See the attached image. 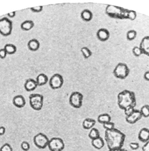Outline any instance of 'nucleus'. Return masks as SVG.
<instances>
[{
  "mask_svg": "<svg viewBox=\"0 0 149 151\" xmlns=\"http://www.w3.org/2000/svg\"><path fill=\"white\" fill-rule=\"evenodd\" d=\"M125 138L126 136L123 132L115 128L105 131V141L109 150L116 151L122 148Z\"/></svg>",
  "mask_w": 149,
  "mask_h": 151,
  "instance_id": "1",
  "label": "nucleus"
},
{
  "mask_svg": "<svg viewBox=\"0 0 149 151\" xmlns=\"http://www.w3.org/2000/svg\"><path fill=\"white\" fill-rule=\"evenodd\" d=\"M117 103L119 108L123 110L129 107L135 108L137 104L135 93L127 90L120 92L117 96Z\"/></svg>",
  "mask_w": 149,
  "mask_h": 151,
  "instance_id": "2",
  "label": "nucleus"
},
{
  "mask_svg": "<svg viewBox=\"0 0 149 151\" xmlns=\"http://www.w3.org/2000/svg\"><path fill=\"white\" fill-rule=\"evenodd\" d=\"M114 76L116 78L124 79L127 78L130 73L128 65L123 63H120L115 66L113 71Z\"/></svg>",
  "mask_w": 149,
  "mask_h": 151,
  "instance_id": "3",
  "label": "nucleus"
},
{
  "mask_svg": "<svg viewBox=\"0 0 149 151\" xmlns=\"http://www.w3.org/2000/svg\"><path fill=\"white\" fill-rule=\"evenodd\" d=\"M44 102V98L41 94L33 93L29 96L30 106L34 110L39 111L42 109Z\"/></svg>",
  "mask_w": 149,
  "mask_h": 151,
  "instance_id": "4",
  "label": "nucleus"
},
{
  "mask_svg": "<svg viewBox=\"0 0 149 151\" xmlns=\"http://www.w3.org/2000/svg\"><path fill=\"white\" fill-rule=\"evenodd\" d=\"M12 30L11 21L6 17L0 19V34L4 36H9L11 34Z\"/></svg>",
  "mask_w": 149,
  "mask_h": 151,
  "instance_id": "5",
  "label": "nucleus"
},
{
  "mask_svg": "<svg viewBox=\"0 0 149 151\" xmlns=\"http://www.w3.org/2000/svg\"><path fill=\"white\" fill-rule=\"evenodd\" d=\"M48 147L50 151H62L64 149L65 145L61 138L53 137L49 139Z\"/></svg>",
  "mask_w": 149,
  "mask_h": 151,
  "instance_id": "6",
  "label": "nucleus"
},
{
  "mask_svg": "<svg viewBox=\"0 0 149 151\" xmlns=\"http://www.w3.org/2000/svg\"><path fill=\"white\" fill-rule=\"evenodd\" d=\"M49 139L46 135L43 133H38L34 137V143L35 145L40 149H44L48 145Z\"/></svg>",
  "mask_w": 149,
  "mask_h": 151,
  "instance_id": "7",
  "label": "nucleus"
},
{
  "mask_svg": "<svg viewBox=\"0 0 149 151\" xmlns=\"http://www.w3.org/2000/svg\"><path fill=\"white\" fill-rule=\"evenodd\" d=\"M83 96L79 92H74L71 94L69 98V103L74 108L79 109L83 105Z\"/></svg>",
  "mask_w": 149,
  "mask_h": 151,
  "instance_id": "8",
  "label": "nucleus"
},
{
  "mask_svg": "<svg viewBox=\"0 0 149 151\" xmlns=\"http://www.w3.org/2000/svg\"><path fill=\"white\" fill-rule=\"evenodd\" d=\"M63 83V77L59 74L53 75L49 80V84L50 87L53 90L60 89Z\"/></svg>",
  "mask_w": 149,
  "mask_h": 151,
  "instance_id": "9",
  "label": "nucleus"
},
{
  "mask_svg": "<svg viewBox=\"0 0 149 151\" xmlns=\"http://www.w3.org/2000/svg\"><path fill=\"white\" fill-rule=\"evenodd\" d=\"M142 117L140 110H135L130 115L126 116V121L128 123L134 124L140 120Z\"/></svg>",
  "mask_w": 149,
  "mask_h": 151,
  "instance_id": "10",
  "label": "nucleus"
},
{
  "mask_svg": "<svg viewBox=\"0 0 149 151\" xmlns=\"http://www.w3.org/2000/svg\"><path fill=\"white\" fill-rule=\"evenodd\" d=\"M139 47L142 49L143 54L149 57V36H145L142 39Z\"/></svg>",
  "mask_w": 149,
  "mask_h": 151,
  "instance_id": "11",
  "label": "nucleus"
},
{
  "mask_svg": "<svg viewBox=\"0 0 149 151\" xmlns=\"http://www.w3.org/2000/svg\"><path fill=\"white\" fill-rule=\"evenodd\" d=\"M97 37L100 41L105 42L109 39L110 33L106 29H101L97 32Z\"/></svg>",
  "mask_w": 149,
  "mask_h": 151,
  "instance_id": "12",
  "label": "nucleus"
},
{
  "mask_svg": "<svg viewBox=\"0 0 149 151\" xmlns=\"http://www.w3.org/2000/svg\"><path fill=\"white\" fill-rule=\"evenodd\" d=\"M13 105L18 108H22L26 105V100L25 98L21 95H18L15 96L12 100Z\"/></svg>",
  "mask_w": 149,
  "mask_h": 151,
  "instance_id": "13",
  "label": "nucleus"
},
{
  "mask_svg": "<svg viewBox=\"0 0 149 151\" xmlns=\"http://www.w3.org/2000/svg\"><path fill=\"white\" fill-rule=\"evenodd\" d=\"M138 138L142 142H145L149 140V129L144 128L141 129L138 134Z\"/></svg>",
  "mask_w": 149,
  "mask_h": 151,
  "instance_id": "14",
  "label": "nucleus"
},
{
  "mask_svg": "<svg viewBox=\"0 0 149 151\" xmlns=\"http://www.w3.org/2000/svg\"><path fill=\"white\" fill-rule=\"evenodd\" d=\"M24 86L25 89L27 91L30 92L34 91L37 88L38 85L36 83V81L34 79L29 78L26 81Z\"/></svg>",
  "mask_w": 149,
  "mask_h": 151,
  "instance_id": "15",
  "label": "nucleus"
},
{
  "mask_svg": "<svg viewBox=\"0 0 149 151\" xmlns=\"http://www.w3.org/2000/svg\"><path fill=\"white\" fill-rule=\"evenodd\" d=\"M96 124V121L93 119L87 118L85 119L83 122L82 125L85 129L89 130L93 128Z\"/></svg>",
  "mask_w": 149,
  "mask_h": 151,
  "instance_id": "16",
  "label": "nucleus"
},
{
  "mask_svg": "<svg viewBox=\"0 0 149 151\" xmlns=\"http://www.w3.org/2000/svg\"><path fill=\"white\" fill-rule=\"evenodd\" d=\"M92 145L96 148V149L100 150L104 147L105 145V142L102 138L100 137L95 139H93L91 141Z\"/></svg>",
  "mask_w": 149,
  "mask_h": 151,
  "instance_id": "17",
  "label": "nucleus"
},
{
  "mask_svg": "<svg viewBox=\"0 0 149 151\" xmlns=\"http://www.w3.org/2000/svg\"><path fill=\"white\" fill-rule=\"evenodd\" d=\"M27 46L29 50L35 52L38 50L40 47V43L37 40L33 39L28 42Z\"/></svg>",
  "mask_w": 149,
  "mask_h": 151,
  "instance_id": "18",
  "label": "nucleus"
},
{
  "mask_svg": "<svg viewBox=\"0 0 149 151\" xmlns=\"http://www.w3.org/2000/svg\"><path fill=\"white\" fill-rule=\"evenodd\" d=\"M81 17L84 22H90L93 18L92 13L89 9H84L81 13Z\"/></svg>",
  "mask_w": 149,
  "mask_h": 151,
  "instance_id": "19",
  "label": "nucleus"
},
{
  "mask_svg": "<svg viewBox=\"0 0 149 151\" xmlns=\"http://www.w3.org/2000/svg\"><path fill=\"white\" fill-rule=\"evenodd\" d=\"M36 81L38 86H42L47 83L48 78L45 74L41 73L37 77Z\"/></svg>",
  "mask_w": 149,
  "mask_h": 151,
  "instance_id": "20",
  "label": "nucleus"
},
{
  "mask_svg": "<svg viewBox=\"0 0 149 151\" xmlns=\"http://www.w3.org/2000/svg\"><path fill=\"white\" fill-rule=\"evenodd\" d=\"M34 23L31 20H26L23 22L21 24V28L24 31H29L34 27Z\"/></svg>",
  "mask_w": 149,
  "mask_h": 151,
  "instance_id": "21",
  "label": "nucleus"
},
{
  "mask_svg": "<svg viewBox=\"0 0 149 151\" xmlns=\"http://www.w3.org/2000/svg\"><path fill=\"white\" fill-rule=\"evenodd\" d=\"M111 116L108 114H100L98 116V121L100 123L102 124L106 123L109 122H111Z\"/></svg>",
  "mask_w": 149,
  "mask_h": 151,
  "instance_id": "22",
  "label": "nucleus"
},
{
  "mask_svg": "<svg viewBox=\"0 0 149 151\" xmlns=\"http://www.w3.org/2000/svg\"><path fill=\"white\" fill-rule=\"evenodd\" d=\"M4 49L8 54H13L16 51V47L12 44H7L5 45Z\"/></svg>",
  "mask_w": 149,
  "mask_h": 151,
  "instance_id": "23",
  "label": "nucleus"
},
{
  "mask_svg": "<svg viewBox=\"0 0 149 151\" xmlns=\"http://www.w3.org/2000/svg\"><path fill=\"white\" fill-rule=\"evenodd\" d=\"M89 137L90 138L91 140L95 139L97 138L100 137V133L98 129L96 128H92L91 129L88 134Z\"/></svg>",
  "mask_w": 149,
  "mask_h": 151,
  "instance_id": "24",
  "label": "nucleus"
},
{
  "mask_svg": "<svg viewBox=\"0 0 149 151\" xmlns=\"http://www.w3.org/2000/svg\"><path fill=\"white\" fill-rule=\"evenodd\" d=\"M81 52H82L84 58L86 59L90 58L92 55L91 51L86 47H82L81 49Z\"/></svg>",
  "mask_w": 149,
  "mask_h": 151,
  "instance_id": "25",
  "label": "nucleus"
},
{
  "mask_svg": "<svg viewBox=\"0 0 149 151\" xmlns=\"http://www.w3.org/2000/svg\"><path fill=\"white\" fill-rule=\"evenodd\" d=\"M137 32L135 30H130L127 32L126 37L128 40L129 41L134 40L137 37Z\"/></svg>",
  "mask_w": 149,
  "mask_h": 151,
  "instance_id": "26",
  "label": "nucleus"
},
{
  "mask_svg": "<svg viewBox=\"0 0 149 151\" xmlns=\"http://www.w3.org/2000/svg\"><path fill=\"white\" fill-rule=\"evenodd\" d=\"M142 116L144 117H149V106L148 105H144L140 110Z\"/></svg>",
  "mask_w": 149,
  "mask_h": 151,
  "instance_id": "27",
  "label": "nucleus"
},
{
  "mask_svg": "<svg viewBox=\"0 0 149 151\" xmlns=\"http://www.w3.org/2000/svg\"><path fill=\"white\" fill-rule=\"evenodd\" d=\"M132 53L136 57H139L143 54L142 49L139 47L135 46L132 49Z\"/></svg>",
  "mask_w": 149,
  "mask_h": 151,
  "instance_id": "28",
  "label": "nucleus"
},
{
  "mask_svg": "<svg viewBox=\"0 0 149 151\" xmlns=\"http://www.w3.org/2000/svg\"><path fill=\"white\" fill-rule=\"evenodd\" d=\"M103 127L106 130H110L115 128V124L110 122L103 124Z\"/></svg>",
  "mask_w": 149,
  "mask_h": 151,
  "instance_id": "29",
  "label": "nucleus"
},
{
  "mask_svg": "<svg viewBox=\"0 0 149 151\" xmlns=\"http://www.w3.org/2000/svg\"><path fill=\"white\" fill-rule=\"evenodd\" d=\"M137 17V14L135 11L130 10L128 12L127 18L131 21H134Z\"/></svg>",
  "mask_w": 149,
  "mask_h": 151,
  "instance_id": "30",
  "label": "nucleus"
},
{
  "mask_svg": "<svg viewBox=\"0 0 149 151\" xmlns=\"http://www.w3.org/2000/svg\"><path fill=\"white\" fill-rule=\"evenodd\" d=\"M0 151H13V148L9 144L6 143L1 147Z\"/></svg>",
  "mask_w": 149,
  "mask_h": 151,
  "instance_id": "31",
  "label": "nucleus"
},
{
  "mask_svg": "<svg viewBox=\"0 0 149 151\" xmlns=\"http://www.w3.org/2000/svg\"><path fill=\"white\" fill-rule=\"evenodd\" d=\"M21 147L24 151H28L30 149V145L26 141H23L21 144Z\"/></svg>",
  "mask_w": 149,
  "mask_h": 151,
  "instance_id": "32",
  "label": "nucleus"
},
{
  "mask_svg": "<svg viewBox=\"0 0 149 151\" xmlns=\"http://www.w3.org/2000/svg\"><path fill=\"white\" fill-rule=\"evenodd\" d=\"M135 108L133 107H129L128 108L126 109H124V114L126 116H129L133 112L135 111Z\"/></svg>",
  "mask_w": 149,
  "mask_h": 151,
  "instance_id": "33",
  "label": "nucleus"
},
{
  "mask_svg": "<svg viewBox=\"0 0 149 151\" xmlns=\"http://www.w3.org/2000/svg\"><path fill=\"white\" fill-rule=\"evenodd\" d=\"M129 146L133 150H137L139 147V144L136 142H131L130 143Z\"/></svg>",
  "mask_w": 149,
  "mask_h": 151,
  "instance_id": "34",
  "label": "nucleus"
},
{
  "mask_svg": "<svg viewBox=\"0 0 149 151\" xmlns=\"http://www.w3.org/2000/svg\"><path fill=\"white\" fill-rule=\"evenodd\" d=\"M31 10L34 13H40L42 11L43 9L42 6H38L34 7L31 8Z\"/></svg>",
  "mask_w": 149,
  "mask_h": 151,
  "instance_id": "35",
  "label": "nucleus"
},
{
  "mask_svg": "<svg viewBox=\"0 0 149 151\" xmlns=\"http://www.w3.org/2000/svg\"><path fill=\"white\" fill-rule=\"evenodd\" d=\"M7 54V52L4 48L0 49V58L2 59H4L6 57Z\"/></svg>",
  "mask_w": 149,
  "mask_h": 151,
  "instance_id": "36",
  "label": "nucleus"
},
{
  "mask_svg": "<svg viewBox=\"0 0 149 151\" xmlns=\"http://www.w3.org/2000/svg\"><path fill=\"white\" fill-rule=\"evenodd\" d=\"M143 151H149V140L146 142L142 147Z\"/></svg>",
  "mask_w": 149,
  "mask_h": 151,
  "instance_id": "37",
  "label": "nucleus"
},
{
  "mask_svg": "<svg viewBox=\"0 0 149 151\" xmlns=\"http://www.w3.org/2000/svg\"><path fill=\"white\" fill-rule=\"evenodd\" d=\"M6 131V129L5 127L4 126H1L0 127V136H2L4 135Z\"/></svg>",
  "mask_w": 149,
  "mask_h": 151,
  "instance_id": "38",
  "label": "nucleus"
},
{
  "mask_svg": "<svg viewBox=\"0 0 149 151\" xmlns=\"http://www.w3.org/2000/svg\"><path fill=\"white\" fill-rule=\"evenodd\" d=\"M144 78L145 80L149 81V70L146 71L144 74Z\"/></svg>",
  "mask_w": 149,
  "mask_h": 151,
  "instance_id": "39",
  "label": "nucleus"
},
{
  "mask_svg": "<svg viewBox=\"0 0 149 151\" xmlns=\"http://www.w3.org/2000/svg\"><path fill=\"white\" fill-rule=\"evenodd\" d=\"M15 15H16V12H15V11L8 14V16H9V17H11V18L14 17L15 16Z\"/></svg>",
  "mask_w": 149,
  "mask_h": 151,
  "instance_id": "40",
  "label": "nucleus"
},
{
  "mask_svg": "<svg viewBox=\"0 0 149 151\" xmlns=\"http://www.w3.org/2000/svg\"><path fill=\"white\" fill-rule=\"evenodd\" d=\"M116 151H128L126 149H124V148H120V149H119V150H117Z\"/></svg>",
  "mask_w": 149,
  "mask_h": 151,
  "instance_id": "41",
  "label": "nucleus"
},
{
  "mask_svg": "<svg viewBox=\"0 0 149 151\" xmlns=\"http://www.w3.org/2000/svg\"><path fill=\"white\" fill-rule=\"evenodd\" d=\"M108 151H112V150H108Z\"/></svg>",
  "mask_w": 149,
  "mask_h": 151,
  "instance_id": "42",
  "label": "nucleus"
}]
</instances>
